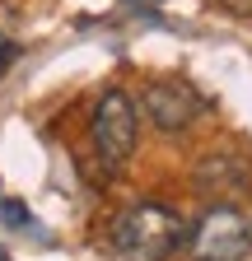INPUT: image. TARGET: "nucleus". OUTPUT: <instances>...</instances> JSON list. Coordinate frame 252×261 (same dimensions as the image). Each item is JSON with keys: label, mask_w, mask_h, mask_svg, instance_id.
<instances>
[{"label": "nucleus", "mask_w": 252, "mask_h": 261, "mask_svg": "<svg viewBox=\"0 0 252 261\" xmlns=\"http://www.w3.org/2000/svg\"><path fill=\"white\" fill-rule=\"evenodd\" d=\"M201 93L192 84H178V80H159L145 89V117L149 126H159L164 136H178V130H187L196 117H201Z\"/></svg>", "instance_id": "nucleus-5"}, {"label": "nucleus", "mask_w": 252, "mask_h": 261, "mask_svg": "<svg viewBox=\"0 0 252 261\" xmlns=\"http://www.w3.org/2000/svg\"><path fill=\"white\" fill-rule=\"evenodd\" d=\"M196 187L210 196L215 205H234L243 196H252V159L234 149H215L196 163Z\"/></svg>", "instance_id": "nucleus-4"}, {"label": "nucleus", "mask_w": 252, "mask_h": 261, "mask_svg": "<svg viewBox=\"0 0 252 261\" xmlns=\"http://www.w3.org/2000/svg\"><path fill=\"white\" fill-rule=\"evenodd\" d=\"M112 247L126 261H168L178 247H187V224L154 201H136L112 219Z\"/></svg>", "instance_id": "nucleus-1"}, {"label": "nucleus", "mask_w": 252, "mask_h": 261, "mask_svg": "<svg viewBox=\"0 0 252 261\" xmlns=\"http://www.w3.org/2000/svg\"><path fill=\"white\" fill-rule=\"evenodd\" d=\"M14 56H19V47H14L10 38H0V75H5L10 65H14Z\"/></svg>", "instance_id": "nucleus-8"}, {"label": "nucleus", "mask_w": 252, "mask_h": 261, "mask_svg": "<svg viewBox=\"0 0 252 261\" xmlns=\"http://www.w3.org/2000/svg\"><path fill=\"white\" fill-rule=\"evenodd\" d=\"M192 261H247L252 256V219L234 205H210L187 233Z\"/></svg>", "instance_id": "nucleus-3"}, {"label": "nucleus", "mask_w": 252, "mask_h": 261, "mask_svg": "<svg viewBox=\"0 0 252 261\" xmlns=\"http://www.w3.org/2000/svg\"><path fill=\"white\" fill-rule=\"evenodd\" d=\"M89 140H93V154L108 173H117L126 159L136 154V140H140V117H136V103L126 98L121 89H108L93 108V121H89Z\"/></svg>", "instance_id": "nucleus-2"}, {"label": "nucleus", "mask_w": 252, "mask_h": 261, "mask_svg": "<svg viewBox=\"0 0 252 261\" xmlns=\"http://www.w3.org/2000/svg\"><path fill=\"white\" fill-rule=\"evenodd\" d=\"M0 219H5L10 228H23V224H28V210H23L19 201H5V196H0Z\"/></svg>", "instance_id": "nucleus-6"}, {"label": "nucleus", "mask_w": 252, "mask_h": 261, "mask_svg": "<svg viewBox=\"0 0 252 261\" xmlns=\"http://www.w3.org/2000/svg\"><path fill=\"white\" fill-rule=\"evenodd\" d=\"M224 14H234V19H252V0H215Z\"/></svg>", "instance_id": "nucleus-7"}, {"label": "nucleus", "mask_w": 252, "mask_h": 261, "mask_svg": "<svg viewBox=\"0 0 252 261\" xmlns=\"http://www.w3.org/2000/svg\"><path fill=\"white\" fill-rule=\"evenodd\" d=\"M247 261H252V256H247Z\"/></svg>", "instance_id": "nucleus-9"}]
</instances>
